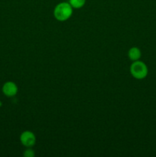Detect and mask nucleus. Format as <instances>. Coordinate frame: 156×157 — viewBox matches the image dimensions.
<instances>
[{
  "label": "nucleus",
  "mask_w": 156,
  "mask_h": 157,
  "mask_svg": "<svg viewBox=\"0 0 156 157\" xmlns=\"http://www.w3.org/2000/svg\"><path fill=\"white\" fill-rule=\"evenodd\" d=\"M86 0H70L69 3L74 9H80L85 5Z\"/></svg>",
  "instance_id": "obj_6"
},
{
  "label": "nucleus",
  "mask_w": 156,
  "mask_h": 157,
  "mask_svg": "<svg viewBox=\"0 0 156 157\" xmlns=\"http://www.w3.org/2000/svg\"><path fill=\"white\" fill-rule=\"evenodd\" d=\"M128 58L130 60L133 61H138L140 59L141 56H142V53H141V50L136 47H132L129 49L128 51Z\"/></svg>",
  "instance_id": "obj_5"
},
{
  "label": "nucleus",
  "mask_w": 156,
  "mask_h": 157,
  "mask_svg": "<svg viewBox=\"0 0 156 157\" xmlns=\"http://www.w3.org/2000/svg\"><path fill=\"white\" fill-rule=\"evenodd\" d=\"M73 14V7L70 3L61 2L58 4L54 10L55 18L58 21H64L69 19Z\"/></svg>",
  "instance_id": "obj_1"
},
{
  "label": "nucleus",
  "mask_w": 156,
  "mask_h": 157,
  "mask_svg": "<svg viewBox=\"0 0 156 157\" xmlns=\"http://www.w3.org/2000/svg\"><path fill=\"white\" fill-rule=\"evenodd\" d=\"M2 93L8 98H12L16 95L18 93V87L16 84L12 81H7L2 86Z\"/></svg>",
  "instance_id": "obj_4"
},
{
  "label": "nucleus",
  "mask_w": 156,
  "mask_h": 157,
  "mask_svg": "<svg viewBox=\"0 0 156 157\" xmlns=\"http://www.w3.org/2000/svg\"><path fill=\"white\" fill-rule=\"evenodd\" d=\"M24 156L26 157H33L35 156V153H34V151L32 149H28L24 153Z\"/></svg>",
  "instance_id": "obj_7"
},
{
  "label": "nucleus",
  "mask_w": 156,
  "mask_h": 157,
  "mask_svg": "<svg viewBox=\"0 0 156 157\" xmlns=\"http://www.w3.org/2000/svg\"><path fill=\"white\" fill-rule=\"evenodd\" d=\"M20 141H21V144L24 145L26 147H32L35 144L36 142V137L35 135L32 132L28 131H24L20 136Z\"/></svg>",
  "instance_id": "obj_3"
},
{
  "label": "nucleus",
  "mask_w": 156,
  "mask_h": 157,
  "mask_svg": "<svg viewBox=\"0 0 156 157\" xmlns=\"http://www.w3.org/2000/svg\"><path fill=\"white\" fill-rule=\"evenodd\" d=\"M130 73L136 79L142 80L146 78L148 75V69L145 63L138 60L131 64Z\"/></svg>",
  "instance_id": "obj_2"
}]
</instances>
